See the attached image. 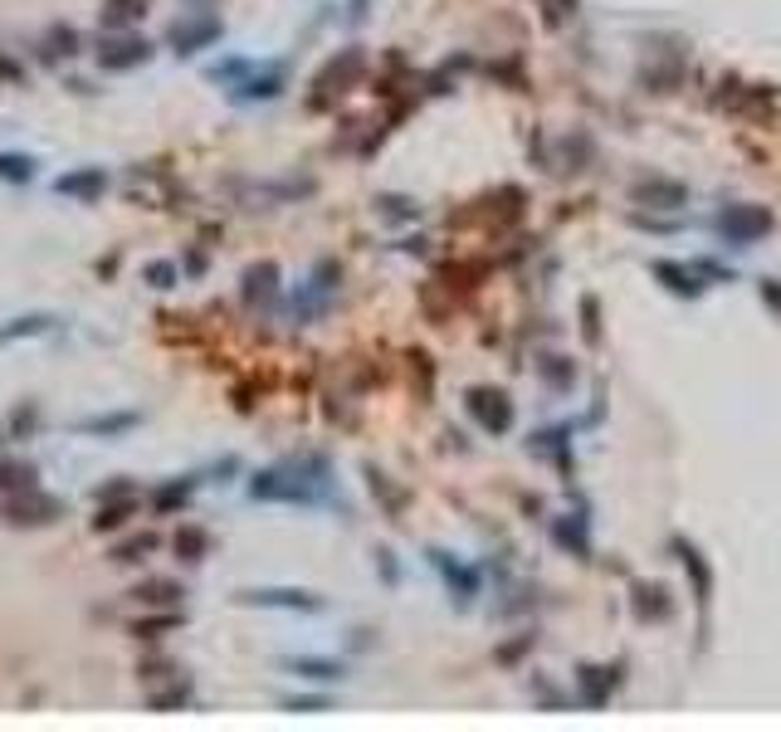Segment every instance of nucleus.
<instances>
[{
  "mask_svg": "<svg viewBox=\"0 0 781 732\" xmlns=\"http://www.w3.org/2000/svg\"><path fill=\"white\" fill-rule=\"evenodd\" d=\"M332 488V464L328 454H298V459H284L274 469H259L249 474V498L255 504H298V508H312L322 504Z\"/></svg>",
  "mask_w": 781,
  "mask_h": 732,
  "instance_id": "f257e3e1",
  "label": "nucleus"
},
{
  "mask_svg": "<svg viewBox=\"0 0 781 732\" xmlns=\"http://www.w3.org/2000/svg\"><path fill=\"white\" fill-rule=\"evenodd\" d=\"M367 73V49L362 45H347V49H338V55L328 59L318 73H312V93H308V108L312 113H322V108H332L338 98H347L352 88H357V79Z\"/></svg>",
  "mask_w": 781,
  "mask_h": 732,
  "instance_id": "f03ea898",
  "label": "nucleus"
},
{
  "mask_svg": "<svg viewBox=\"0 0 781 732\" xmlns=\"http://www.w3.org/2000/svg\"><path fill=\"white\" fill-rule=\"evenodd\" d=\"M69 512V504L59 494H45L39 484H25V488H10L0 494V522L5 528H49Z\"/></svg>",
  "mask_w": 781,
  "mask_h": 732,
  "instance_id": "7ed1b4c3",
  "label": "nucleus"
},
{
  "mask_svg": "<svg viewBox=\"0 0 781 732\" xmlns=\"http://www.w3.org/2000/svg\"><path fill=\"white\" fill-rule=\"evenodd\" d=\"M221 35H225L221 15H211V10H181V15L166 25V49L191 59V55H201V49H211Z\"/></svg>",
  "mask_w": 781,
  "mask_h": 732,
  "instance_id": "20e7f679",
  "label": "nucleus"
},
{
  "mask_svg": "<svg viewBox=\"0 0 781 732\" xmlns=\"http://www.w3.org/2000/svg\"><path fill=\"white\" fill-rule=\"evenodd\" d=\"M152 55H156L152 39L138 35V29H103L98 49H93V59H98L103 73H132V69L147 64Z\"/></svg>",
  "mask_w": 781,
  "mask_h": 732,
  "instance_id": "39448f33",
  "label": "nucleus"
},
{
  "mask_svg": "<svg viewBox=\"0 0 781 732\" xmlns=\"http://www.w3.org/2000/svg\"><path fill=\"white\" fill-rule=\"evenodd\" d=\"M245 605H264V611H304L318 615L322 611V595L298 591V586H255V591H239Z\"/></svg>",
  "mask_w": 781,
  "mask_h": 732,
  "instance_id": "423d86ee",
  "label": "nucleus"
},
{
  "mask_svg": "<svg viewBox=\"0 0 781 732\" xmlns=\"http://www.w3.org/2000/svg\"><path fill=\"white\" fill-rule=\"evenodd\" d=\"M284 88H288V69L284 64H264V69L255 64L230 93H235V103H274Z\"/></svg>",
  "mask_w": 781,
  "mask_h": 732,
  "instance_id": "0eeeda50",
  "label": "nucleus"
},
{
  "mask_svg": "<svg viewBox=\"0 0 781 732\" xmlns=\"http://www.w3.org/2000/svg\"><path fill=\"white\" fill-rule=\"evenodd\" d=\"M113 186L108 166H74V172H64L55 181V196H69V201H103V191Z\"/></svg>",
  "mask_w": 781,
  "mask_h": 732,
  "instance_id": "6e6552de",
  "label": "nucleus"
},
{
  "mask_svg": "<svg viewBox=\"0 0 781 732\" xmlns=\"http://www.w3.org/2000/svg\"><path fill=\"white\" fill-rule=\"evenodd\" d=\"M239 298H245L249 308H274L279 303V264L274 259H259V264H249L245 274H239Z\"/></svg>",
  "mask_w": 781,
  "mask_h": 732,
  "instance_id": "1a4fd4ad",
  "label": "nucleus"
},
{
  "mask_svg": "<svg viewBox=\"0 0 781 732\" xmlns=\"http://www.w3.org/2000/svg\"><path fill=\"white\" fill-rule=\"evenodd\" d=\"M469 415H474L484 430H508L513 425V405H508L504 391H488V386H478V391H469Z\"/></svg>",
  "mask_w": 781,
  "mask_h": 732,
  "instance_id": "9d476101",
  "label": "nucleus"
},
{
  "mask_svg": "<svg viewBox=\"0 0 781 732\" xmlns=\"http://www.w3.org/2000/svg\"><path fill=\"white\" fill-rule=\"evenodd\" d=\"M79 49H83V35L74 25H64V20H55V25L39 35V59H45V64H69Z\"/></svg>",
  "mask_w": 781,
  "mask_h": 732,
  "instance_id": "9b49d317",
  "label": "nucleus"
},
{
  "mask_svg": "<svg viewBox=\"0 0 781 732\" xmlns=\"http://www.w3.org/2000/svg\"><path fill=\"white\" fill-rule=\"evenodd\" d=\"M181 595H186V586L171 581V577H147V581L132 586V601L147 605V611H176V605H181Z\"/></svg>",
  "mask_w": 781,
  "mask_h": 732,
  "instance_id": "f8f14e48",
  "label": "nucleus"
},
{
  "mask_svg": "<svg viewBox=\"0 0 781 732\" xmlns=\"http://www.w3.org/2000/svg\"><path fill=\"white\" fill-rule=\"evenodd\" d=\"M211 528H201V522H181L176 528V538H171V552L186 562V567H196V562H205L211 557Z\"/></svg>",
  "mask_w": 781,
  "mask_h": 732,
  "instance_id": "ddd939ff",
  "label": "nucleus"
},
{
  "mask_svg": "<svg viewBox=\"0 0 781 732\" xmlns=\"http://www.w3.org/2000/svg\"><path fill=\"white\" fill-rule=\"evenodd\" d=\"M284 669L312 678V684H342L347 678V664L342 659H318V654H298V659H284Z\"/></svg>",
  "mask_w": 781,
  "mask_h": 732,
  "instance_id": "4468645a",
  "label": "nucleus"
},
{
  "mask_svg": "<svg viewBox=\"0 0 781 732\" xmlns=\"http://www.w3.org/2000/svg\"><path fill=\"white\" fill-rule=\"evenodd\" d=\"M142 508V494H128V498H103L98 512H93V532H118L128 528V518Z\"/></svg>",
  "mask_w": 781,
  "mask_h": 732,
  "instance_id": "2eb2a0df",
  "label": "nucleus"
},
{
  "mask_svg": "<svg viewBox=\"0 0 781 732\" xmlns=\"http://www.w3.org/2000/svg\"><path fill=\"white\" fill-rule=\"evenodd\" d=\"M147 5H152V0H103L98 25L103 29H132L142 15H147Z\"/></svg>",
  "mask_w": 781,
  "mask_h": 732,
  "instance_id": "dca6fc26",
  "label": "nucleus"
},
{
  "mask_svg": "<svg viewBox=\"0 0 781 732\" xmlns=\"http://www.w3.org/2000/svg\"><path fill=\"white\" fill-rule=\"evenodd\" d=\"M191 704H196V694H191V684H186L181 674H176L166 688H147V708H152V713H171V708H191Z\"/></svg>",
  "mask_w": 781,
  "mask_h": 732,
  "instance_id": "f3484780",
  "label": "nucleus"
},
{
  "mask_svg": "<svg viewBox=\"0 0 781 732\" xmlns=\"http://www.w3.org/2000/svg\"><path fill=\"white\" fill-rule=\"evenodd\" d=\"M55 312H25V318H10L5 328H0V347H10V342H20V338H39V332H49L55 328Z\"/></svg>",
  "mask_w": 781,
  "mask_h": 732,
  "instance_id": "a211bd4d",
  "label": "nucleus"
},
{
  "mask_svg": "<svg viewBox=\"0 0 781 732\" xmlns=\"http://www.w3.org/2000/svg\"><path fill=\"white\" fill-rule=\"evenodd\" d=\"M138 421H142L138 411H113V415H88V421H79V430H83V435H103V439H113V435H128Z\"/></svg>",
  "mask_w": 781,
  "mask_h": 732,
  "instance_id": "6ab92c4d",
  "label": "nucleus"
},
{
  "mask_svg": "<svg viewBox=\"0 0 781 732\" xmlns=\"http://www.w3.org/2000/svg\"><path fill=\"white\" fill-rule=\"evenodd\" d=\"M191 494H196V479H166V484L152 494V508L156 512H176V508L191 504Z\"/></svg>",
  "mask_w": 781,
  "mask_h": 732,
  "instance_id": "aec40b11",
  "label": "nucleus"
},
{
  "mask_svg": "<svg viewBox=\"0 0 781 732\" xmlns=\"http://www.w3.org/2000/svg\"><path fill=\"white\" fill-rule=\"evenodd\" d=\"M181 625H186V611L176 605V611H162V615H147V621H138V625H132V635H138V640H162L166 630H181Z\"/></svg>",
  "mask_w": 781,
  "mask_h": 732,
  "instance_id": "412c9836",
  "label": "nucleus"
},
{
  "mask_svg": "<svg viewBox=\"0 0 781 732\" xmlns=\"http://www.w3.org/2000/svg\"><path fill=\"white\" fill-rule=\"evenodd\" d=\"M152 552H156V532H138V538L113 547V562H118V567H138V562L152 557Z\"/></svg>",
  "mask_w": 781,
  "mask_h": 732,
  "instance_id": "4be33fe9",
  "label": "nucleus"
},
{
  "mask_svg": "<svg viewBox=\"0 0 781 732\" xmlns=\"http://www.w3.org/2000/svg\"><path fill=\"white\" fill-rule=\"evenodd\" d=\"M430 562L445 571V581H450V591L460 586V595H474L478 591V577L469 567H460V562H450V552H430Z\"/></svg>",
  "mask_w": 781,
  "mask_h": 732,
  "instance_id": "5701e85b",
  "label": "nucleus"
},
{
  "mask_svg": "<svg viewBox=\"0 0 781 732\" xmlns=\"http://www.w3.org/2000/svg\"><path fill=\"white\" fill-rule=\"evenodd\" d=\"M0 181H10V186L35 181V156L29 152H0Z\"/></svg>",
  "mask_w": 781,
  "mask_h": 732,
  "instance_id": "b1692460",
  "label": "nucleus"
},
{
  "mask_svg": "<svg viewBox=\"0 0 781 732\" xmlns=\"http://www.w3.org/2000/svg\"><path fill=\"white\" fill-rule=\"evenodd\" d=\"M142 284H152L156 293L176 288L181 284V264H171V259H147V264H142Z\"/></svg>",
  "mask_w": 781,
  "mask_h": 732,
  "instance_id": "393cba45",
  "label": "nucleus"
},
{
  "mask_svg": "<svg viewBox=\"0 0 781 732\" xmlns=\"http://www.w3.org/2000/svg\"><path fill=\"white\" fill-rule=\"evenodd\" d=\"M377 215L391 220V225H401V220H415V215H421V205H415L411 196H377Z\"/></svg>",
  "mask_w": 781,
  "mask_h": 732,
  "instance_id": "a878e982",
  "label": "nucleus"
},
{
  "mask_svg": "<svg viewBox=\"0 0 781 732\" xmlns=\"http://www.w3.org/2000/svg\"><path fill=\"white\" fill-rule=\"evenodd\" d=\"M39 421H45V415H39V405L29 401V405H15V411H10V439H29V435H39Z\"/></svg>",
  "mask_w": 781,
  "mask_h": 732,
  "instance_id": "bb28decb",
  "label": "nucleus"
},
{
  "mask_svg": "<svg viewBox=\"0 0 781 732\" xmlns=\"http://www.w3.org/2000/svg\"><path fill=\"white\" fill-rule=\"evenodd\" d=\"M367 484H371V494H377V498H381V504H387L391 512H401V504H405V494H401V488H395V484H391V479H387V474H381V469H371V464H367Z\"/></svg>",
  "mask_w": 781,
  "mask_h": 732,
  "instance_id": "cd10ccee",
  "label": "nucleus"
},
{
  "mask_svg": "<svg viewBox=\"0 0 781 732\" xmlns=\"http://www.w3.org/2000/svg\"><path fill=\"white\" fill-rule=\"evenodd\" d=\"M25 484H35V469L0 459V494H10V488H25Z\"/></svg>",
  "mask_w": 781,
  "mask_h": 732,
  "instance_id": "c85d7f7f",
  "label": "nucleus"
},
{
  "mask_svg": "<svg viewBox=\"0 0 781 732\" xmlns=\"http://www.w3.org/2000/svg\"><path fill=\"white\" fill-rule=\"evenodd\" d=\"M284 708L288 713H328V698H284Z\"/></svg>",
  "mask_w": 781,
  "mask_h": 732,
  "instance_id": "c756f323",
  "label": "nucleus"
},
{
  "mask_svg": "<svg viewBox=\"0 0 781 732\" xmlns=\"http://www.w3.org/2000/svg\"><path fill=\"white\" fill-rule=\"evenodd\" d=\"M128 494H138V484H128V479H113V484H98V504H103V498H128Z\"/></svg>",
  "mask_w": 781,
  "mask_h": 732,
  "instance_id": "7c9ffc66",
  "label": "nucleus"
},
{
  "mask_svg": "<svg viewBox=\"0 0 781 732\" xmlns=\"http://www.w3.org/2000/svg\"><path fill=\"white\" fill-rule=\"evenodd\" d=\"M20 79V64L10 55H0V83H15Z\"/></svg>",
  "mask_w": 781,
  "mask_h": 732,
  "instance_id": "2f4dec72",
  "label": "nucleus"
},
{
  "mask_svg": "<svg viewBox=\"0 0 781 732\" xmlns=\"http://www.w3.org/2000/svg\"><path fill=\"white\" fill-rule=\"evenodd\" d=\"M362 5H367V0H352V15H362Z\"/></svg>",
  "mask_w": 781,
  "mask_h": 732,
  "instance_id": "473e14b6",
  "label": "nucleus"
},
{
  "mask_svg": "<svg viewBox=\"0 0 781 732\" xmlns=\"http://www.w3.org/2000/svg\"><path fill=\"white\" fill-rule=\"evenodd\" d=\"M191 5H211V0H191Z\"/></svg>",
  "mask_w": 781,
  "mask_h": 732,
  "instance_id": "72a5a7b5",
  "label": "nucleus"
},
{
  "mask_svg": "<svg viewBox=\"0 0 781 732\" xmlns=\"http://www.w3.org/2000/svg\"><path fill=\"white\" fill-rule=\"evenodd\" d=\"M5 439H10V435H5V430H0V445H5Z\"/></svg>",
  "mask_w": 781,
  "mask_h": 732,
  "instance_id": "f704fd0d",
  "label": "nucleus"
}]
</instances>
